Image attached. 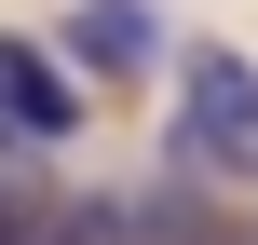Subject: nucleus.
<instances>
[{"instance_id": "obj_2", "label": "nucleus", "mask_w": 258, "mask_h": 245, "mask_svg": "<svg viewBox=\"0 0 258 245\" xmlns=\"http://www.w3.org/2000/svg\"><path fill=\"white\" fill-rule=\"evenodd\" d=\"M0 136L14 150H68L82 136V68H54V41H0Z\"/></svg>"}, {"instance_id": "obj_3", "label": "nucleus", "mask_w": 258, "mask_h": 245, "mask_svg": "<svg viewBox=\"0 0 258 245\" xmlns=\"http://www.w3.org/2000/svg\"><path fill=\"white\" fill-rule=\"evenodd\" d=\"M54 55H82L95 82H150V68H163V0H82Z\"/></svg>"}, {"instance_id": "obj_1", "label": "nucleus", "mask_w": 258, "mask_h": 245, "mask_svg": "<svg viewBox=\"0 0 258 245\" xmlns=\"http://www.w3.org/2000/svg\"><path fill=\"white\" fill-rule=\"evenodd\" d=\"M177 164L258 191V55H231V41H190L177 55Z\"/></svg>"}]
</instances>
